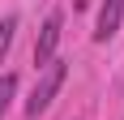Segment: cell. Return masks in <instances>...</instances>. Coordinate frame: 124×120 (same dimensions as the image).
Segmentation results:
<instances>
[{
    "mask_svg": "<svg viewBox=\"0 0 124 120\" xmlns=\"http://www.w3.org/2000/svg\"><path fill=\"white\" fill-rule=\"evenodd\" d=\"M64 77H69V64H64L60 56L56 60H47L43 69H39V82H34V94L26 99V116H43V111L56 103V94H60V86H64Z\"/></svg>",
    "mask_w": 124,
    "mask_h": 120,
    "instance_id": "obj_1",
    "label": "cell"
},
{
    "mask_svg": "<svg viewBox=\"0 0 124 120\" xmlns=\"http://www.w3.org/2000/svg\"><path fill=\"white\" fill-rule=\"evenodd\" d=\"M60 30H64V13H60V9H51V13H47V22H43V30H39V39H34V64H39V69H43L47 60H56Z\"/></svg>",
    "mask_w": 124,
    "mask_h": 120,
    "instance_id": "obj_2",
    "label": "cell"
},
{
    "mask_svg": "<svg viewBox=\"0 0 124 120\" xmlns=\"http://www.w3.org/2000/svg\"><path fill=\"white\" fill-rule=\"evenodd\" d=\"M120 22H124V0H103L99 4V22H94V39L107 43V39L120 30Z\"/></svg>",
    "mask_w": 124,
    "mask_h": 120,
    "instance_id": "obj_3",
    "label": "cell"
},
{
    "mask_svg": "<svg viewBox=\"0 0 124 120\" xmlns=\"http://www.w3.org/2000/svg\"><path fill=\"white\" fill-rule=\"evenodd\" d=\"M13 34H17V13L0 17V64L9 60V47H13Z\"/></svg>",
    "mask_w": 124,
    "mask_h": 120,
    "instance_id": "obj_4",
    "label": "cell"
},
{
    "mask_svg": "<svg viewBox=\"0 0 124 120\" xmlns=\"http://www.w3.org/2000/svg\"><path fill=\"white\" fill-rule=\"evenodd\" d=\"M13 94H17V73H4V77H0V120H4V111H9Z\"/></svg>",
    "mask_w": 124,
    "mask_h": 120,
    "instance_id": "obj_5",
    "label": "cell"
}]
</instances>
